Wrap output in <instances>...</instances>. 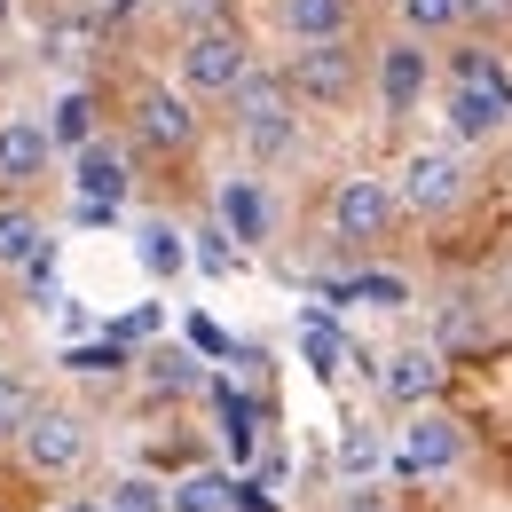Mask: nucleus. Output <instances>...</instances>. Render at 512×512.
Segmentation results:
<instances>
[{"label":"nucleus","mask_w":512,"mask_h":512,"mask_svg":"<svg viewBox=\"0 0 512 512\" xmlns=\"http://www.w3.org/2000/svg\"><path fill=\"white\" fill-rule=\"evenodd\" d=\"M71 190H79V197H103V205H127L134 158L111 142V134H87V142L71 150Z\"/></svg>","instance_id":"nucleus-9"},{"label":"nucleus","mask_w":512,"mask_h":512,"mask_svg":"<svg viewBox=\"0 0 512 512\" xmlns=\"http://www.w3.org/2000/svg\"><path fill=\"white\" fill-rule=\"evenodd\" d=\"M87 134H103V119H95V95H87V87L56 95V111H48V142H56V150H79Z\"/></svg>","instance_id":"nucleus-20"},{"label":"nucleus","mask_w":512,"mask_h":512,"mask_svg":"<svg viewBox=\"0 0 512 512\" xmlns=\"http://www.w3.org/2000/svg\"><path fill=\"white\" fill-rule=\"evenodd\" d=\"M56 512H103V497H64Z\"/></svg>","instance_id":"nucleus-37"},{"label":"nucleus","mask_w":512,"mask_h":512,"mask_svg":"<svg viewBox=\"0 0 512 512\" xmlns=\"http://www.w3.org/2000/svg\"><path fill=\"white\" fill-rule=\"evenodd\" d=\"M182 8H190L197 24H205V16H221V0H182Z\"/></svg>","instance_id":"nucleus-38"},{"label":"nucleus","mask_w":512,"mask_h":512,"mask_svg":"<svg viewBox=\"0 0 512 512\" xmlns=\"http://www.w3.org/2000/svg\"><path fill=\"white\" fill-rule=\"evenodd\" d=\"M134 142H142V150H158V158L190 150V142H197L190 95H182V87H142V95H134Z\"/></svg>","instance_id":"nucleus-7"},{"label":"nucleus","mask_w":512,"mask_h":512,"mask_svg":"<svg viewBox=\"0 0 512 512\" xmlns=\"http://www.w3.org/2000/svg\"><path fill=\"white\" fill-rule=\"evenodd\" d=\"M449 465H457V426L418 402V426H410L402 449H394V473H449Z\"/></svg>","instance_id":"nucleus-14"},{"label":"nucleus","mask_w":512,"mask_h":512,"mask_svg":"<svg viewBox=\"0 0 512 512\" xmlns=\"http://www.w3.org/2000/svg\"><path fill=\"white\" fill-rule=\"evenodd\" d=\"M134 260H142L158 284H174V276L190 268V245H182V229H174V221H142V229H134Z\"/></svg>","instance_id":"nucleus-18"},{"label":"nucleus","mask_w":512,"mask_h":512,"mask_svg":"<svg viewBox=\"0 0 512 512\" xmlns=\"http://www.w3.org/2000/svg\"><path fill=\"white\" fill-rule=\"evenodd\" d=\"M379 394L402 402V410L434 402V394H442V347H394V355L379 363Z\"/></svg>","instance_id":"nucleus-10"},{"label":"nucleus","mask_w":512,"mask_h":512,"mask_svg":"<svg viewBox=\"0 0 512 512\" xmlns=\"http://www.w3.org/2000/svg\"><path fill=\"white\" fill-rule=\"evenodd\" d=\"M190 347H197V355H213V363H221V355H237V347H229V331H221L213 316H190Z\"/></svg>","instance_id":"nucleus-32"},{"label":"nucleus","mask_w":512,"mask_h":512,"mask_svg":"<svg viewBox=\"0 0 512 512\" xmlns=\"http://www.w3.org/2000/svg\"><path fill=\"white\" fill-rule=\"evenodd\" d=\"M449 79H473V87H497V95H512V71L489 56V48H457V64H449Z\"/></svg>","instance_id":"nucleus-26"},{"label":"nucleus","mask_w":512,"mask_h":512,"mask_svg":"<svg viewBox=\"0 0 512 512\" xmlns=\"http://www.w3.org/2000/svg\"><path fill=\"white\" fill-rule=\"evenodd\" d=\"M481 308H489V300H473V292H457V300H449L442 308V323H434V347H481V339H489V316H481Z\"/></svg>","instance_id":"nucleus-21"},{"label":"nucleus","mask_w":512,"mask_h":512,"mask_svg":"<svg viewBox=\"0 0 512 512\" xmlns=\"http://www.w3.org/2000/svg\"><path fill=\"white\" fill-rule=\"evenodd\" d=\"M24 410H32V394L0 371V434H16V426H24Z\"/></svg>","instance_id":"nucleus-33"},{"label":"nucleus","mask_w":512,"mask_h":512,"mask_svg":"<svg viewBox=\"0 0 512 512\" xmlns=\"http://www.w3.org/2000/svg\"><path fill=\"white\" fill-rule=\"evenodd\" d=\"M56 158H64V150L48 142V119H0V190H32V182H48Z\"/></svg>","instance_id":"nucleus-8"},{"label":"nucleus","mask_w":512,"mask_h":512,"mask_svg":"<svg viewBox=\"0 0 512 512\" xmlns=\"http://www.w3.org/2000/svg\"><path fill=\"white\" fill-rule=\"evenodd\" d=\"M150 386H166V394H190V386H197V363L166 347V355H150Z\"/></svg>","instance_id":"nucleus-29"},{"label":"nucleus","mask_w":512,"mask_h":512,"mask_svg":"<svg viewBox=\"0 0 512 512\" xmlns=\"http://www.w3.org/2000/svg\"><path fill=\"white\" fill-rule=\"evenodd\" d=\"M245 71H253V48H245L237 24H190V40H182V95H213L221 103Z\"/></svg>","instance_id":"nucleus-3"},{"label":"nucleus","mask_w":512,"mask_h":512,"mask_svg":"<svg viewBox=\"0 0 512 512\" xmlns=\"http://www.w3.org/2000/svg\"><path fill=\"white\" fill-rule=\"evenodd\" d=\"M331 512H394V505H386V489H379V481L363 473V481H347V489L331 497Z\"/></svg>","instance_id":"nucleus-31"},{"label":"nucleus","mask_w":512,"mask_h":512,"mask_svg":"<svg viewBox=\"0 0 512 512\" xmlns=\"http://www.w3.org/2000/svg\"><path fill=\"white\" fill-rule=\"evenodd\" d=\"M142 331H158V308H134V316L119 323V331H111V339H142Z\"/></svg>","instance_id":"nucleus-36"},{"label":"nucleus","mask_w":512,"mask_h":512,"mask_svg":"<svg viewBox=\"0 0 512 512\" xmlns=\"http://www.w3.org/2000/svg\"><path fill=\"white\" fill-rule=\"evenodd\" d=\"M221 103H229V127H237V142H245L253 166H284V158L300 150V103H292L284 71H245Z\"/></svg>","instance_id":"nucleus-1"},{"label":"nucleus","mask_w":512,"mask_h":512,"mask_svg":"<svg viewBox=\"0 0 512 512\" xmlns=\"http://www.w3.org/2000/svg\"><path fill=\"white\" fill-rule=\"evenodd\" d=\"M347 16H355V0H276L284 40H339Z\"/></svg>","instance_id":"nucleus-16"},{"label":"nucleus","mask_w":512,"mask_h":512,"mask_svg":"<svg viewBox=\"0 0 512 512\" xmlns=\"http://www.w3.org/2000/svg\"><path fill=\"white\" fill-rule=\"evenodd\" d=\"M71 221H79V229H111V221H119V205H103V197H79V205H71Z\"/></svg>","instance_id":"nucleus-34"},{"label":"nucleus","mask_w":512,"mask_h":512,"mask_svg":"<svg viewBox=\"0 0 512 512\" xmlns=\"http://www.w3.org/2000/svg\"><path fill=\"white\" fill-rule=\"evenodd\" d=\"M457 197H465V158L457 150H410L402 158V182H394L402 213H449Z\"/></svg>","instance_id":"nucleus-6"},{"label":"nucleus","mask_w":512,"mask_h":512,"mask_svg":"<svg viewBox=\"0 0 512 512\" xmlns=\"http://www.w3.org/2000/svg\"><path fill=\"white\" fill-rule=\"evenodd\" d=\"M402 24L410 32H449L457 24V0H402Z\"/></svg>","instance_id":"nucleus-30"},{"label":"nucleus","mask_w":512,"mask_h":512,"mask_svg":"<svg viewBox=\"0 0 512 512\" xmlns=\"http://www.w3.org/2000/svg\"><path fill=\"white\" fill-rule=\"evenodd\" d=\"M166 512H237V473H221V465L182 473V481L166 489Z\"/></svg>","instance_id":"nucleus-17"},{"label":"nucleus","mask_w":512,"mask_h":512,"mask_svg":"<svg viewBox=\"0 0 512 512\" xmlns=\"http://www.w3.org/2000/svg\"><path fill=\"white\" fill-rule=\"evenodd\" d=\"M505 119H512V95L473 87V79H449V134H457V142H489Z\"/></svg>","instance_id":"nucleus-13"},{"label":"nucleus","mask_w":512,"mask_h":512,"mask_svg":"<svg viewBox=\"0 0 512 512\" xmlns=\"http://www.w3.org/2000/svg\"><path fill=\"white\" fill-rule=\"evenodd\" d=\"M213 221L229 229V245H268V190L253 174H229L213 190Z\"/></svg>","instance_id":"nucleus-12"},{"label":"nucleus","mask_w":512,"mask_h":512,"mask_svg":"<svg viewBox=\"0 0 512 512\" xmlns=\"http://www.w3.org/2000/svg\"><path fill=\"white\" fill-rule=\"evenodd\" d=\"M300 347H308L316 379H339V371H347V331L323 316V308H308V316H300Z\"/></svg>","instance_id":"nucleus-19"},{"label":"nucleus","mask_w":512,"mask_h":512,"mask_svg":"<svg viewBox=\"0 0 512 512\" xmlns=\"http://www.w3.org/2000/svg\"><path fill=\"white\" fill-rule=\"evenodd\" d=\"M331 300H363V308H410V284L402 276H386V268H371V276H347V284H323Z\"/></svg>","instance_id":"nucleus-22"},{"label":"nucleus","mask_w":512,"mask_h":512,"mask_svg":"<svg viewBox=\"0 0 512 512\" xmlns=\"http://www.w3.org/2000/svg\"><path fill=\"white\" fill-rule=\"evenodd\" d=\"M87 449H95V434H87V418L79 410H64V402H32L24 410V426H16V457L40 473V481H64V473H79L87 465Z\"/></svg>","instance_id":"nucleus-2"},{"label":"nucleus","mask_w":512,"mask_h":512,"mask_svg":"<svg viewBox=\"0 0 512 512\" xmlns=\"http://www.w3.org/2000/svg\"><path fill=\"white\" fill-rule=\"evenodd\" d=\"M40 253H48V221H40L32 205H16V197H8V205H0V268H8V276H24Z\"/></svg>","instance_id":"nucleus-15"},{"label":"nucleus","mask_w":512,"mask_h":512,"mask_svg":"<svg viewBox=\"0 0 512 512\" xmlns=\"http://www.w3.org/2000/svg\"><path fill=\"white\" fill-rule=\"evenodd\" d=\"M190 260L205 268V276H229V268H237V245H229V229H221V221H213V229H197Z\"/></svg>","instance_id":"nucleus-28"},{"label":"nucleus","mask_w":512,"mask_h":512,"mask_svg":"<svg viewBox=\"0 0 512 512\" xmlns=\"http://www.w3.org/2000/svg\"><path fill=\"white\" fill-rule=\"evenodd\" d=\"M284 87H292V103L339 111V103L355 95V48H347V32H339V40H300V56H292V71H284Z\"/></svg>","instance_id":"nucleus-4"},{"label":"nucleus","mask_w":512,"mask_h":512,"mask_svg":"<svg viewBox=\"0 0 512 512\" xmlns=\"http://www.w3.org/2000/svg\"><path fill=\"white\" fill-rule=\"evenodd\" d=\"M119 363H127V339H87V347H71V355H64L71 379H111Z\"/></svg>","instance_id":"nucleus-24"},{"label":"nucleus","mask_w":512,"mask_h":512,"mask_svg":"<svg viewBox=\"0 0 512 512\" xmlns=\"http://www.w3.org/2000/svg\"><path fill=\"white\" fill-rule=\"evenodd\" d=\"M379 457H386V449H379V434H371L363 418H355V426H339V473H347V481H363Z\"/></svg>","instance_id":"nucleus-25"},{"label":"nucleus","mask_w":512,"mask_h":512,"mask_svg":"<svg viewBox=\"0 0 512 512\" xmlns=\"http://www.w3.org/2000/svg\"><path fill=\"white\" fill-rule=\"evenodd\" d=\"M103 512H166V489H158V481H142V473H127V481H111Z\"/></svg>","instance_id":"nucleus-27"},{"label":"nucleus","mask_w":512,"mask_h":512,"mask_svg":"<svg viewBox=\"0 0 512 512\" xmlns=\"http://www.w3.org/2000/svg\"><path fill=\"white\" fill-rule=\"evenodd\" d=\"M213 402H221V442H229V457H253V402L237 394V386H213Z\"/></svg>","instance_id":"nucleus-23"},{"label":"nucleus","mask_w":512,"mask_h":512,"mask_svg":"<svg viewBox=\"0 0 512 512\" xmlns=\"http://www.w3.org/2000/svg\"><path fill=\"white\" fill-rule=\"evenodd\" d=\"M394 213H402V205H394V190H386V182H371V174H355V182H339V190H331V237L363 253V245L394 237Z\"/></svg>","instance_id":"nucleus-5"},{"label":"nucleus","mask_w":512,"mask_h":512,"mask_svg":"<svg viewBox=\"0 0 512 512\" xmlns=\"http://www.w3.org/2000/svg\"><path fill=\"white\" fill-rule=\"evenodd\" d=\"M426 48H418V32H410V40H394V48H386L379 56V103H386V119H410V111H418V103H426Z\"/></svg>","instance_id":"nucleus-11"},{"label":"nucleus","mask_w":512,"mask_h":512,"mask_svg":"<svg viewBox=\"0 0 512 512\" xmlns=\"http://www.w3.org/2000/svg\"><path fill=\"white\" fill-rule=\"evenodd\" d=\"M457 16H481V24H497V16H512V0H457Z\"/></svg>","instance_id":"nucleus-35"}]
</instances>
